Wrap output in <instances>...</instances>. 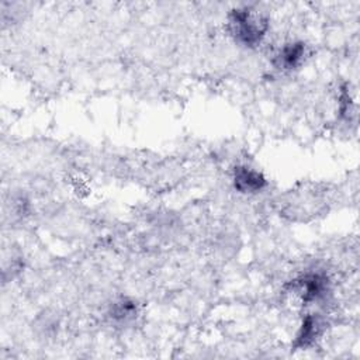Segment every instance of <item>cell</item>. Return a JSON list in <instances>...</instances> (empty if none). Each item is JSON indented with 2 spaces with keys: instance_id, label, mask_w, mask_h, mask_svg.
I'll use <instances>...</instances> for the list:
<instances>
[{
  "instance_id": "6da1fadb",
  "label": "cell",
  "mask_w": 360,
  "mask_h": 360,
  "mask_svg": "<svg viewBox=\"0 0 360 360\" xmlns=\"http://www.w3.org/2000/svg\"><path fill=\"white\" fill-rule=\"evenodd\" d=\"M229 30L236 41L244 45H258L266 34V19L250 9L233 10L229 16Z\"/></svg>"
},
{
  "instance_id": "7a4b0ae2",
  "label": "cell",
  "mask_w": 360,
  "mask_h": 360,
  "mask_svg": "<svg viewBox=\"0 0 360 360\" xmlns=\"http://www.w3.org/2000/svg\"><path fill=\"white\" fill-rule=\"evenodd\" d=\"M233 183H235V187L239 192H243V193H257V192H261L265 187L266 180H265V178L259 172H257L254 169L238 168L235 171Z\"/></svg>"
},
{
  "instance_id": "3957f363",
  "label": "cell",
  "mask_w": 360,
  "mask_h": 360,
  "mask_svg": "<svg viewBox=\"0 0 360 360\" xmlns=\"http://www.w3.org/2000/svg\"><path fill=\"white\" fill-rule=\"evenodd\" d=\"M325 290H326V280L319 275L305 276L298 283V293L304 303L318 300L325 294Z\"/></svg>"
},
{
  "instance_id": "277c9868",
  "label": "cell",
  "mask_w": 360,
  "mask_h": 360,
  "mask_svg": "<svg viewBox=\"0 0 360 360\" xmlns=\"http://www.w3.org/2000/svg\"><path fill=\"white\" fill-rule=\"evenodd\" d=\"M305 55V45L303 43H293L285 45L276 57L278 66L285 69L297 68Z\"/></svg>"
},
{
  "instance_id": "5b68a950",
  "label": "cell",
  "mask_w": 360,
  "mask_h": 360,
  "mask_svg": "<svg viewBox=\"0 0 360 360\" xmlns=\"http://www.w3.org/2000/svg\"><path fill=\"white\" fill-rule=\"evenodd\" d=\"M315 333H317V322L314 321V318L308 317L303 324L301 333L298 335V342L301 345H307L315 338Z\"/></svg>"
}]
</instances>
